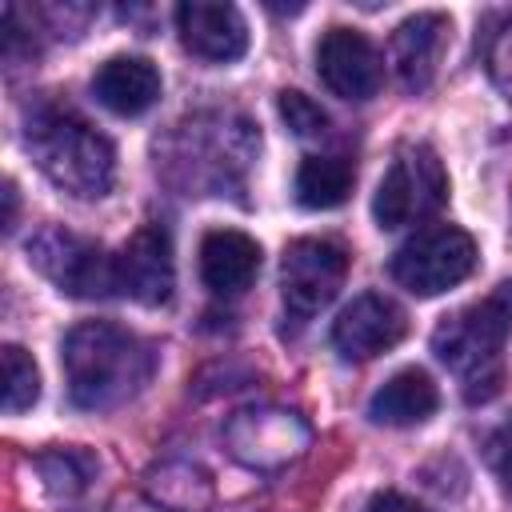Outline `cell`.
<instances>
[{
    "instance_id": "obj_24",
    "label": "cell",
    "mask_w": 512,
    "mask_h": 512,
    "mask_svg": "<svg viewBox=\"0 0 512 512\" xmlns=\"http://www.w3.org/2000/svg\"><path fill=\"white\" fill-rule=\"evenodd\" d=\"M364 512H428L424 504H416L412 496H404V492H376L372 500H368V508Z\"/></svg>"
},
{
    "instance_id": "obj_5",
    "label": "cell",
    "mask_w": 512,
    "mask_h": 512,
    "mask_svg": "<svg viewBox=\"0 0 512 512\" xmlns=\"http://www.w3.org/2000/svg\"><path fill=\"white\" fill-rule=\"evenodd\" d=\"M448 200V172L428 144H408L396 152L376 184L372 216L380 228H408L440 212Z\"/></svg>"
},
{
    "instance_id": "obj_1",
    "label": "cell",
    "mask_w": 512,
    "mask_h": 512,
    "mask_svg": "<svg viewBox=\"0 0 512 512\" xmlns=\"http://www.w3.org/2000/svg\"><path fill=\"white\" fill-rule=\"evenodd\" d=\"M68 400L84 412L116 408L144 392L156 372V348L108 320L76 324L60 344Z\"/></svg>"
},
{
    "instance_id": "obj_25",
    "label": "cell",
    "mask_w": 512,
    "mask_h": 512,
    "mask_svg": "<svg viewBox=\"0 0 512 512\" xmlns=\"http://www.w3.org/2000/svg\"><path fill=\"white\" fill-rule=\"evenodd\" d=\"M16 224V184H4V228Z\"/></svg>"
},
{
    "instance_id": "obj_13",
    "label": "cell",
    "mask_w": 512,
    "mask_h": 512,
    "mask_svg": "<svg viewBox=\"0 0 512 512\" xmlns=\"http://www.w3.org/2000/svg\"><path fill=\"white\" fill-rule=\"evenodd\" d=\"M448 32L452 24L444 12H416L392 32V68L408 92H424L436 80Z\"/></svg>"
},
{
    "instance_id": "obj_8",
    "label": "cell",
    "mask_w": 512,
    "mask_h": 512,
    "mask_svg": "<svg viewBox=\"0 0 512 512\" xmlns=\"http://www.w3.org/2000/svg\"><path fill=\"white\" fill-rule=\"evenodd\" d=\"M348 276V252L336 240L324 236H304L284 248L280 260V296L292 316H316L336 300Z\"/></svg>"
},
{
    "instance_id": "obj_7",
    "label": "cell",
    "mask_w": 512,
    "mask_h": 512,
    "mask_svg": "<svg viewBox=\"0 0 512 512\" xmlns=\"http://www.w3.org/2000/svg\"><path fill=\"white\" fill-rule=\"evenodd\" d=\"M224 444L240 464L256 472H280L304 456L312 428L288 408H240L224 424Z\"/></svg>"
},
{
    "instance_id": "obj_18",
    "label": "cell",
    "mask_w": 512,
    "mask_h": 512,
    "mask_svg": "<svg viewBox=\"0 0 512 512\" xmlns=\"http://www.w3.org/2000/svg\"><path fill=\"white\" fill-rule=\"evenodd\" d=\"M352 184H356V168L344 156H304L296 168V200L312 212L344 204Z\"/></svg>"
},
{
    "instance_id": "obj_11",
    "label": "cell",
    "mask_w": 512,
    "mask_h": 512,
    "mask_svg": "<svg viewBox=\"0 0 512 512\" xmlns=\"http://www.w3.org/2000/svg\"><path fill=\"white\" fill-rule=\"evenodd\" d=\"M408 332V316L384 292H360L332 324V348L344 360H372L396 348Z\"/></svg>"
},
{
    "instance_id": "obj_9",
    "label": "cell",
    "mask_w": 512,
    "mask_h": 512,
    "mask_svg": "<svg viewBox=\"0 0 512 512\" xmlns=\"http://www.w3.org/2000/svg\"><path fill=\"white\" fill-rule=\"evenodd\" d=\"M316 76L332 96L364 104L384 84V60L360 28L332 24L316 44Z\"/></svg>"
},
{
    "instance_id": "obj_3",
    "label": "cell",
    "mask_w": 512,
    "mask_h": 512,
    "mask_svg": "<svg viewBox=\"0 0 512 512\" xmlns=\"http://www.w3.org/2000/svg\"><path fill=\"white\" fill-rule=\"evenodd\" d=\"M508 332H512V284H500L480 304L444 316V324L432 332V352L464 380L468 404H484L500 392L504 380L500 348Z\"/></svg>"
},
{
    "instance_id": "obj_14",
    "label": "cell",
    "mask_w": 512,
    "mask_h": 512,
    "mask_svg": "<svg viewBox=\"0 0 512 512\" xmlns=\"http://www.w3.org/2000/svg\"><path fill=\"white\" fill-rule=\"evenodd\" d=\"M260 272V244L236 228H212L200 240V280L212 296H240Z\"/></svg>"
},
{
    "instance_id": "obj_21",
    "label": "cell",
    "mask_w": 512,
    "mask_h": 512,
    "mask_svg": "<svg viewBox=\"0 0 512 512\" xmlns=\"http://www.w3.org/2000/svg\"><path fill=\"white\" fill-rule=\"evenodd\" d=\"M484 68H488L496 92L512 104V12L496 16L484 28Z\"/></svg>"
},
{
    "instance_id": "obj_19",
    "label": "cell",
    "mask_w": 512,
    "mask_h": 512,
    "mask_svg": "<svg viewBox=\"0 0 512 512\" xmlns=\"http://www.w3.org/2000/svg\"><path fill=\"white\" fill-rule=\"evenodd\" d=\"M36 472L48 484V492H56V496H80L96 480L100 460L88 448H52V452H40L36 456Z\"/></svg>"
},
{
    "instance_id": "obj_10",
    "label": "cell",
    "mask_w": 512,
    "mask_h": 512,
    "mask_svg": "<svg viewBox=\"0 0 512 512\" xmlns=\"http://www.w3.org/2000/svg\"><path fill=\"white\" fill-rule=\"evenodd\" d=\"M116 280L120 296H132L136 304H168L176 288V264H172V236L164 224H140L132 240L116 252Z\"/></svg>"
},
{
    "instance_id": "obj_4",
    "label": "cell",
    "mask_w": 512,
    "mask_h": 512,
    "mask_svg": "<svg viewBox=\"0 0 512 512\" xmlns=\"http://www.w3.org/2000/svg\"><path fill=\"white\" fill-rule=\"evenodd\" d=\"M476 268V240L456 224H428L392 252V280L412 296H440Z\"/></svg>"
},
{
    "instance_id": "obj_22",
    "label": "cell",
    "mask_w": 512,
    "mask_h": 512,
    "mask_svg": "<svg viewBox=\"0 0 512 512\" xmlns=\"http://www.w3.org/2000/svg\"><path fill=\"white\" fill-rule=\"evenodd\" d=\"M276 112L288 124V132H296V136H324L328 132V112L312 96H304L296 88H284L276 96Z\"/></svg>"
},
{
    "instance_id": "obj_15",
    "label": "cell",
    "mask_w": 512,
    "mask_h": 512,
    "mask_svg": "<svg viewBox=\"0 0 512 512\" xmlns=\"http://www.w3.org/2000/svg\"><path fill=\"white\" fill-rule=\"evenodd\" d=\"M92 96L116 116H144L160 100V72L144 56H112L96 68Z\"/></svg>"
},
{
    "instance_id": "obj_16",
    "label": "cell",
    "mask_w": 512,
    "mask_h": 512,
    "mask_svg": "<svg viewBox=\"0 0 512 512\" xmlns=\"http://www.w3.org/2000/svg\"><path fill=\"white\" fill-rule=\"evenodd\" d=\"M436 408H440V392L432 376L424 368H400L372 392L368 420L388 428H412V424H424Z\"/></svg>"
},
{
    "instance_id": "obj_17",
    "label": "cell",
    "mask_w": 512,
    "mask_h": 512,
    "mask_svg": "<svg viewBox=\"0 0 512 512\" xmlns=\"http://www.w3.org/2000/svg\"><path fill=\"white\" fill-rule=\"evenodd\" d=\"M144 492L152 504H160L164 512H204L216 496L212 480L204 468L188 464V460H164L148 472Z\"/></svg>"
},
{
    "instance_id": "obj_12",
    "label": "cell",
    "mask_w": 512,
    "mask_h": 512,
    "mask_svg": "<svg viewBox=\"0 0 512 512\" xmlns=\"http://www.w3.org/2000/svg\"><path fill=\"white\" fill-rule=\"evenodd\" d=\"M176 32L192 56L212 60V64H228L248 52V24L236 4L184 0L176 4Z\"/></svg>"
},
{
    "instance_id": "obj_23",
    "label": "cell",
    "mask_w": 512,
    "mask_h": 512,
    "mask_svg": "<svg viewBox=\"0 0 512 512\" xmlns=\"http://www.w3.org/2000/svg\"><path fill=\"white\" fill-rule=\"evenodd\" d=\"M488 460H492V468H496L504 492L512 496V420L492 436V444H488Z\"/></svg>"
},
{
    "instance_id": "obj_6",
    "label": "cell",
    "mask_w": 512,
    "mask_h": 512,
    "mask_svg": "<svg viewBox=\"0 0 512 512\" xmlns=\"http://www.w3.org/2000/svg\"><path fill=\"white\" fill-rule=\"evenodd\" d=\"M28 260L68 296L76 300H104L120 296L116 280V256H108L100 244L64 232V228H40L28 240Z\"/></svg>"
},
{
    "instance_id": "obj_2",
    "label": "cell",
    "mask_w": 512,
    "mask_h": 512,
    "mask_svg": "<svg viewBox=\"0 0 512 512\" xmlns=\"http://www.w3.org/2000/svg\"><path fill=\"white\" fill-rule=\"evenodd\" d=\"M24 148L40 164V172L84 200L108 196L116 184V148L104 132H96L84 116L68 108H36L24 128Z\"/></svg>"
},
{
    "instance_id": "obj_20",
    "label": "cell",
    "mask_w": 512,
    "mask_h": 512,
    "mask_svg": "<svg viewBox=\"0 0 512 512\" xmlns=\"http://www.w3.org/2000/svg\"><path fill=\"white\" fill-rule=\"evenodd\" d=\"M40 400V372L36 360L20 344H4V412L20 416Z\"/></svg>"
}]
</instances>
